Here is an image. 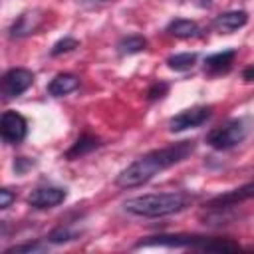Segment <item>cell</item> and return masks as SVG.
I'll return each instance as SVG.
<instances>
[{"instance_id":"obj_1","label":"cell","mask_w":254,"mask_h":254,"mask_svg":"<svg viewBox=\"0 0 254 254\" xmlns=\"http://www.w3.org/2000/svg\"><path fill=\"white\" fill-rule=\"evenodd\" d=\"M196 149L194 141H177L169 147H161V149H153L145 155H141L139 159H135L131 165H127L115 179V185L121 189H135L141 187L145 183H149L155 175H159L161 171L183 163L185 159H189Z\"/></svg>"},{"instance_id":"obj_2","label":"cell","mask_w":254,"mask_h":254,"mask_svg":"<svg viewBox=\"0 0 254 254\" xmlns=\"http://www.w3.org/2000/svg\"><path fill=\"white\" fill-rule=\"evenodd\" d=\"M194 196L187 190H169V192H153L133 196L123 202V210L141 216V218H163L169 214H177L190 206Z\"/></svg>"},{"instance_id":"obj_3","label":"cell","mask_w":254,"mask_h":254,"mask_svg":"<svg viewBox=\"0 0 254 254\" xmlns=\"http://www.w3.org/2000/svg\"><path fill=\"white\" fill-rule=\"evenodd\" d=\"M165 246V248H194L202 252H236L240 246L228 238H212L198 234H157L147 240H139L135 248Z\"/></svg>"},{"instance_id":"obj_4","label":"cell","mask_w":254,"mask_h":254,"mask_svg":"<svg viewBox=\"0 0 254 254\" xmlns=\"http://www.w3.org/2000/svg\"><path fill=\"white\" fill-rule=\"evenodd\" d=\"M254 121L250 117H232L218 127L210 129L204 137L206 145H210L216 151H228L236 145H240L252 131Z\"/></svg>"},{"instance_id":"obj_5","label":"cell","mask_w":254,"mask_h":254,"mask_svg":"<svg viewBox=\"0 0 254 254\" xmlns=\"http://www.w3.org/2000/svg\"><path fill=\"white\" fill-rule=\"evenodd\" d=\"M212 117V107L210 105H194L189 109H183L181 113L173 115L167 123L171 133H181L187 129H196L200 125H204L208 119Z\"/></svg>"},{"instance_id":"obj_6","label":"cell","mask_w":254,"mask_h":254,"mask_svg":"<svg viewBox=\"0 0 254 254\" xmlns=\"http://www.w3.org/2000/svg\"><path fill=\"white\" fill-rule=\"evenodd\" d=\"M34 83V73L26 67H12L2 75V97L14 99L20 97L24 91H28Z\"/></svg>"},{"instance_id":"obj_7","label":"cell","mask_w":254,"mask_h":254,"mask_svg":"<svg viewBox=\"0 0 254 254\" xmlns=\"http://www.w3.org/2000/svg\"><path fill=\"white\" fill-rule=\"evenodd\" d=\"M0 135L6 145H20L28 135V121L18 111H4L0 119Z\"/></svg>"},{"instance_id":"obj_8","label":"cell","mask_w":254,"mask_h":254,"mask_svg":"<svg viewBox=\"0 0 254 254\" xmlns=\"http://www.w3.org/2000/svg\"><path fill=\"white\" fill-rule=\"evenodd\" d=\"M67 196V190L62 189V187H38L32 190V194L28 196V204L36 210H48V208H54L58 204H62Z\"/></svg>"},{"instance_id":"obj_9","label":"cell","mask_w":254,"mask_h":254,"mask_svg":"<svg viewBox=\"0 0 254 254\" xmlns=\"http://www.w3.org/2000/svg\"><path fill=\"white\" fill-rule=\"evenodd\" d=\"M42 24H44V12L40 8H32V10L22 12L12 22V26L8 28V34H10V38H26V36L34 34Z\"/></svg>"},{"instance_id":"obj_10","label":"cell","mask_w":254,"mask_h":254,"mask_svg":"<svg viewBox=\"0 0 254 254\" xmlns=\"http://www.w3.org/2000/svg\"><path fill=\"white\" fill-rule=\"evenodd\" d=\"M250 198H254V183H246V185H242L238 189H232V190H228L224 194H218V196L210 198L206 208H218V206L232 208V206H236V204H240L244 200H250Z\"/></svg>"},{"instance_id":"obj_11","label":"cell","mask_w":254,"mask_h":254,"mask_svg":"<svg viewBox=\"0 0 254 254\" xmlns=\"http://www.w3.org/2000/svg\"><path fill=\"white\" fill-rule=\"evenodd\" d=\"M248 22V14L244 10H230V12H222L218 14L214 20H212V26L218 30V32H224V34H230L242 26H246Z\"/></svg>"},{"instance_id":"obj_12","label":"cell","mask_w":254,"mask_h":254,"mask_svg":"<svg viewBox=\"0 0 254 254\" xmlns=\"http://www.w3.org/2000/svg\"><path fill=\"white\" fill-rule=\"evenodd\" d=\"M234 58H236V50L234 48L210 54V56L204 58V71H208V73H224V71H228L232 67Z\"/></svg>"},{"instance_id":"obj_13","label":"cell","mask_w":254,"mask_h":254,"mask_svg":"<svg viewBox=\"0 0 254 254\" xmlns=\"http://www.w3.org/2000/svg\"><path fill=\"white\" fill-rule=\"evenodd\" d=\"M165 32L173 38H181V40H189V38H196L200 36V26L194 20H187V18H175L167 24Z\"/></svg>"},{"instance_id":"obj_14","label":"cell","mask_w":254,"mask_h":254,"mask_svg":"<svg viewBox=\"0 0 254 254\" xmlns=\"http://www.w3.org/2000/svg\"><path fill=\"white\" fill-rule=\"evenodd\" d=\"M79 87V77L73 73H58L50 83H48V93L52 97H64Z\"/></svg>"},{"instance_id":"obj_15","label":"cell","mask_w":254,"mask_h":254,"mask_svg":"<svg viewBox=\"0 0 254 254\" xmlns=\"http://www.w3.org/2000/svg\"><path fill=\"white\" fill-rule=\"evenodd\" d=\"M97 147H101V141L97 139V137H93V135H81L69 149H67V153H65V159L67 161H73V159H79V157H83V155H87V153H91V151H95Z\"/></svg>"},{"instance_id":"obj_16","label":"cell","mask_w":254,"mask_h":254,"mask_svg":"<svg viewBox=\"0 0 254 254\" xmlns=\"http://www.w3.org/2000/svg\"><path fill=\"white\" fill-rule=\"evenodd\" d=\"M143 50H147V38L141 36V34L123 36L117 42V54L119 56H133V54H139Z\"/></svg>"},{"instance_id":"obj_17","label":"cell","mask_w":254,"mask_h":254,"mask_svg":"<svg viewBox=\"0 0 254 254\" xmlns=\"http://www.w3.org/2000/svg\"><path fill=\"white\" fill-rule=\"evenodd\" d=\"M198 60V54L196 52H183V54H173L167 58V65L175 71H187V69H192L194 64Z\"/></svg>"},{"instance_id":"obj_18","label":"cell","mask_w":254,"mask_h":254,"mask_svg":"<svg viewBox=\"0 0 254 254\" xmlns=\"http://www.w3.org/2000/svg\"><path fill=\"white\" fill-rule=\"evenodd\" d=\"M79 234L81 232H77V230H73L69 226H58V228H54L48 234V242H52V244H64V242H71V240L79 238Z\"/></svg>"},{"instance_id":"obj_19","label":"cell","mask_w":254,"mask_h":254,"mask_svg":"<svg viewBox=\"0 0 254 254\" xmlns=\"http://www.w3.org/2000/svg\"><path fill=\"white\" fill-rule=\"evenodd\" d=\"M75 48H79V42H77L75 38L65 36V38L58 40V42L52 46L50 54H52V56H62V54H67V52H71V50H75Z\"/></svg>"},{"instance_id":"obj_20","label":"cell","mask_w":254,"mask_h":254,"mask_svg":"<svg viewBox=\"0 0 254 254\" xmlns=\"http://www.w3.org/2000/svg\"><path fill=\"white\" fill-rule=\"evenodd\" d=\"M46 248H48V244H42V242L34 240V242H24V244H16V246L6 248V254H20V252H42V250H46Z\"/></svg>"},{"instance_id":"obj_21","label":"cell","mask_w":254,"mask_h":254,"mask_svg":"<svg viewBox=\"0 0 254 254\" xmlns=\"http://www.w3.org/2000/svg\"><path fill=\"white\" fill-rule=\"evenodd\" d=\"M167 91H169V83H165V81H157V83H153V85L149 87V91H147V99H149V101L163 99V97L167 95Z\"/></svg>"},{"instance_id":"obj_22","label":"cell","mask_w":254,"mask_h":254,"mask_svg":"<svg viewBox=\"0 0 254 254\" xmlns=\"http://www.w3.org/2000/svg\"><path fill=\"white\" fill-rule=\"evenodd\" d=\"M34 165H36V163H34L32 159H28V157H16V159H14V171H16L18 175H24V173L30 171Z\"/></svg>"},{"instance_id":"obj_23","label":"cell","mask_w":254,"mask_h":254,"mask_svg":"<svg viewBox=\"0 0 254 254\" xmlns=\"http://www.w3.org/2000/svg\"><path fill=\"white\" fill-rule=\"evenodd\" d=\"M12 200H16V192L10 190V189H2L0 190V208H8L12 204Z\"/></svg>"},{"instance_id":"obj_24","label":"cell","mask_w":254,"mask_h":254,"mask_svg":"<svg viewBox=\"0 0 254 254\" xmlns=\"http://www.w3.org/2000/svg\"><path fill=\"white\" fill-rule=\"evenodd\" d=\"M242 79H244V81H254V64H250L248 67H244Z\"/></svg>"},{"instance_id":"obj_25","label":"cell","mask_w":254,"mask_h":254,"mask_svg":"<svg viewBox=\"0 0 254 254\" xmlns=\"http://www.w3.org/2000/svg\"><path fill=\"white\" fill-rule=\"evenodd\" d=\"M83 4H89V6H97V4H107L111 0H81Z\"/></svg>"}]
</instances>
